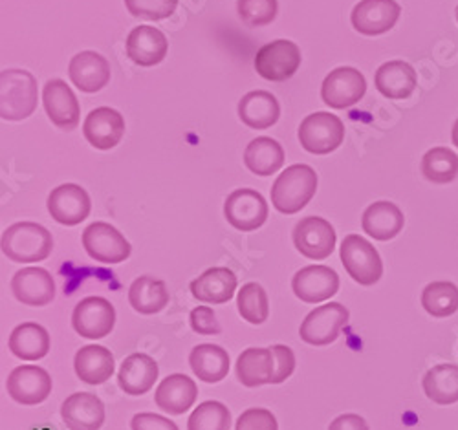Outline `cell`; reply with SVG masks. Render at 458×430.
<instances>
[{
    "label": "cell",
    "instance_id": "obj_1",
    "mask_svg": "<svg viewBox=\"0 0 458 430\" xmlns=\"http://www.w3.org/2000/svg\"><path fill=\"white\" fill-rule=\"evenodd\" d=\"M3 253L19 264H33L47 260L54 251L52 232L33 222H19L3 232L0 242Z\"/></svg>",
    "mask_w": 458,
    "mask_h": 430
},
{
    "label": "cell",
    "instance_id": "obj_2",
    "mask_svg": "<svg viewBox=\"0 0 458 430\" xmlns=\"http://www.w3.org/2000/svg\"><path fill=\"white\" fill-rule=\"evenodd\" d=\"M318 174L310 165L288 167L272 187V204L283 215H295L316 197Z\"/></svg>",
    "mask_w": 458,
    "mask_h": 430
},
{
    "label": "cell",
    "instance_id": "obj_3",
    "mask_svg": "<svg viewBox=\"0 0 458 430\" xmlns=\"http://www.w3.org/2000/svg\"><path fill=\"white\" fill-rule=\"evenodd\" d=\"M37 108V81L26 70L0 73V115L6 122H22Z\"/></svg>",
    "mask_w": 458,
    "mask_h": 430
},
{
    "label": "cell",
    "instance_id": "obj_4",
    "mask_svg": "<svg viewBox=\"0 0 458 430\" xmlns=\"http://www.w3.org/2000/svg\"><path fill=\"white\" fill-rule=\"evenodd\" d=\"M339 255L349 275L361 286H372L384 275V262H381L379 253L360 234L345 237L341 242Z\"/></svg>",
    "mask_w": 458,
    "mask_h": 430
},
{
    "label": "cell",
    "instance_id": "obj_5",
    "mask_svg": "<svg viewBox=\"0 0 458 430\" xmlns=\"http://www.w3.org/2000/svg\"><path fill=\"white\" fill-rule=\"evenodd\" d=\"M345 139V125L337 115L316 112L304 117L299 127L301 147L312 154H330Z\"/></svg>",
    "mask_w": 458,
    "mask_h": 430
},
{
    "label": "cell",
    "instance_id": "obj_6",
    "mask_svg": "<svg viewBox=\"0 0 458 430\" xmlns=\"http://www.w3.org/2000/svg\"><path fill=\"white\" fill-rule=\"evenodd\" d=\"M349 317H351L349 309L343 304L339 302L323 304L312 309L307 316V319L302 321L299 328V335L304 342L312 346L332 344L339 337L341 330L347 326Z\"/></svg>",
    "mask_w": 458,
    "mask_h": 430
},
{
    "label": "cell",
    "instance_id": "obj_7",
    "mask_svg": "<svg viewBox=\"0 0 458 430\" xmlns=\"http://www.w3.org/2000/svg\"><path fill=\"white\" fill-rule=\"evenodd\" d=\"M83 248L90 258L101 264L125 262L132 253L123 234L105 222H94L83 231Z\"/></svg>",
    "mask_w": 458,
    "mask_h": 430
},
{
    "label": "cell",
    "instance_id": "obj_8",
    "mask_svg": "<svg viewBox=\"0 0 458 430\" xmlns=\"http://www.w3.org/2000/svg\"><path fill=\"white\" fill-rule=\"evenodd\" d=\"M301 66V50L286 38L264 45L255 55V70L268 81H286Z\"/></svg>",
    "mask_w": 458,
    "mask_h": 430
},
{
    "label": "cell",
    "instance_id": "obj_9",
    "mask_svg": "<svg viewBox=\"0 0 458 430\" xmlns=\"http://www.w3.org/2000/svg\"><path fill=\"white\" fill-rule=\"evenodd\" d=\"M116 325V309L103 297H87L73 308L72 326L85 339H103Z\"/></svg>",
    "mask_w": 458,
    "mask_h": 430
},
{
    "label": "cell",
    "instance_id": "obj_10",
    "mask_svg": "<svg viewBox=\"0 0 458 430\" xmlns=\"http://www.w3.org/2000/svg\"><path fill=\"white\" fill-rule=\"evenodd\" d=\"M224 215L235 229L250 232L257 231L268 220V204L262 194L253 189H237L227 197Z\"/></svg>",
    "mask_w": 458,
    "mask_h": 430
},
{
    "label": "cell",
    "instance_id": "obj_11",
    "mask_svg": "<svg viewBox=\"0 0 458 430\" xmlns=\"http://www.w3.org/2000/svg\"><path fill=\"white\" fill-rule=\"evenodd\" d=\"M295 249L307 258L325 260L335 248V231L328 220L319 216H307L293 227Z\"/></svg>",
    "mask_w": 458,
    "mask_h": 430
},
{
    "label": "cell",
    "instance_id": "obj_12",
    "mask_svg": "<svg viewBox=\"0 0 458 430\" xmlns=\"http://www.w3.org/2000/svg\"><path fill=\"white\" fill-rule=\"evenodd\" d=\"M8 396L26 407L41 405L52 394V377L41 367H17L6 381Z\"/></svg>",
    "mask_w": 458,
    "mask_h": 430
},
{
    "label": "cell",
    "instance_id": "obj_13",
    "mask_svg": "<svg viewBox=\"0 0 458 430\" xmlns=\"http://www.w3.org/2000/svg\"><path fill=\"white\" fill-rule=\"evenodd\" d=\"M367 90V81L360 70L351 66L335 68L327 75L321 89L323 101L337 110H345L361 101Z\"/></svg>",
    "mask_w": 458,
    "mask_h": 430
},
{
    "label": "cell",
    "instance_id": "obj_14",
    "mask_svg": "<svg viewBox=\"0 0 458 430\" xmlns=\"http://www.w3.org/2000/svg\"><path fill=\"white\" fill-rule=\"evenodd\" d=\"M92 202L89 192L75 183H64L52 190L48 197V213L52 218L66 227L78 225L89 218Z\"/></svg>",
    "mask_w": 458,
    "mask_h": 430
},
{
    "label": "cell",
    "instance_id": "obj_15",
    "mask_svg": "<svg viewBox=\"0 0 458 430\" xmlns=\"http://www.w3.org/2000/svg\"><path fill=\"white\" fill-rule=\"evenodd\" d=\"M292 290L302 302L318 304L339 291V275L327 266H307L293 275Z\"/></svg>",
    "mask_w": 458,
    "mask_h": 430
},
{
    "label": "cell",
    "instance_id": "obj_16",
    "mask_svg": "<svg viewBox=\"0 0 458 430\" xmlns=\"http://www.w3.org/2000/svg\"><path fill=\"white\" fill-rule=\"evenodd\" d=\"M12 291L19 302L41 308L55 299V281L45 267H24L13 275Z\"/></svg>",
    "mask_w": 458,
    "mask_h": 430
},
{
    "label": "cell",
    "instance_id": "obj_17",
    "mask_svg": "<svg viewBox=\"0 0 458 430\" xmlns=\"http://www.w3.org/2000/svg\"><path fill=\"white\" fill-rule=\"evenodd\" d=\"M43 103L50 122L55 127L63 131H73L80 125V117H81L80 101L64 81L61 80L48 81L43 90Z\"/></svg>",
    "mask_w": 458,
    "mask_h": 430
},
{
    "label": "cell",
    "instance_id": "obj_18",
    "mask_svg": "<svg viewBox=\"0 0 458 430\" xmlns=\"http://www.w3.org/2000/svg\"><path fill=\"white\" fill-rule=\"evenodd\" d=\"M402 13L396 0H361L352 10V26L363 35H381L394 28Z\"/></svg>",
    "mask_w": 458,
    "mask_h": 430
},
{
    "label": "cell",
    "instance_id": "obj_19",
    "mask_svg": "<svg viewBox=\"0 0 458 430\" xmlns=\"http://www.w3.org/2000/svg\"><path fill=\"white\" fill-rule=\"evenodd\" d=\"M83 132L92 147L98 150H110L122 141L125 134V120L118 110L101 106L89 114Z\"/></svg>",
    "mask_w": 458,
    "mask_h": 430
},
{
    "label": "cell",
    "instance_id": "obj_20",
    "mask_svg": "<svg viewBox=\"0 0 458 430\" xmlns=\"http://www.w3.org/2000/svg\"><path fill=\"white\" fill-rule=\"evenodd\" d=\"M61 417L70 430H99L105 423V405L90 392H78L64 400Z\"/></svg>",
    "mask_w": 458,
    "mask_h": 430
},
{
    "label": "cell",
    "instance_id": "obj_21",
    "mask_svg": "<svg viewBox=\"0 0 458 430\" xmlns=\"http://www.w3.org/2000/svg\"><path fill=\"white\" fill-rule=\"evenodd\" d=\"M197 398H199L197 383L183 374L167 375L158 384L157 394H155L157 405L171 416H180L187 412L195 405Z\"/></svg>",
    "mask_w": 458,
    "mask_h": 430
},
{
    "label": "cell",
    "instance_id": "obj_22",
    "mask_svg": "<svg viewBox=\"0 0 458 430\" xmlns=\"http://www.w3.org/2000/svg\"><path fill=\"white\" fill-rule=\"evenodd\" d=\"M70 80L87 94L99 92L110 81V64L96 52H81L70 61Z\"/></svg>",
    "mask_w": 458,
    "mask_h": 430
},
{
    "label": "cell",
    "instance_id": "obj_23",
    "mask_svg": "<svg viewBox=\"0 0 458 430\" xmlns=\"http://www.w3.org/2000/svg\"><path fill=\"white\" fill-rule=\"evenodd\" d=\"M167 48L165 35L150 26L134 28L127 38V55L140 66L160 64L167 55Z\"/></svg>",
    "mask_w": 458,
    "mask_h": 430
},
{
    "label": "cell",
    "instance_id": "obj_24",
    "mask_svg": "<svg viewBox=\"0 0 458 430\" xmlns=\"http://www.w3.org/2000/svg\"><path fill=\"white\" fill-rule=\"evenodd\" d=\"M237 275L227 267H211L191 282V293L197 300L209 304H225L237 291Z\"/></svg>",
    "mask_w": 458,
    "mask_h": 430
},
{
    "label": "cell",
    "instance_id": "obj_25",
    "mask_svg": "<svg viewBox=\"0 0 458 430\" xmlns=\"http://www.w3.org/2000/svg\"><path fill=\"white\" fill-rule=\"evenodd\" d=\"M158 374V363L150 356L132 354L123 361L118 372V384L129 396H143L155 386Z\"/></svg>",
    "mask_w": 458,
    "mask_h": 430
},
{
    "label": "cell",
    "instance_id": "obj_26",
    "mask_svg": "<svg viewBox=\"0 0 458 430\" xmlns=\"http://www.w3.org/2000/svg\"><path fill=\"white\" fill-rule=\"evenodd\" d=\"M239 117L250 129L266 131L279 122L281 106L276 96H272L270 92L255 90L241 99Z\"/></svg>",
    "mask_w": 458,
    "mask_h": 430
},
{
    "label": "cell",
    "instance_id": "obj_27",
    "mask_svg": "<svg viewBox=\"0 0 458 430\" xmlns=\"http://www.w3.org/2000/svg\"><path fill=\"white\" fill-rule=\"evenodd\" d=\"M405 218L398 206L393 202H374L363 213V231L374 240H393L403 229Z\"/></svg>",
    "mask_w": 458,
    "mask_h": 430
},
{
    "label": "cell",
    "instance_id": "obj_28",
    "mask_svg": "<svg viewBox=\"0 0 458 430\" xmlns=\"http://www.w3.org/2000/svg\"><path fill=\"white\" fill-rule=\"evenodd\" d=\"M114 356L105 346L89 344L83 346L73 359V368L78 377L87 384H103L114 374Z\"/></svg>",
    "mask_w": 458,
    "mask_h": 430
},
{
    "label": "cell",
    "instance_id": "obj_29",
    "mask_svg": "<svg viewBox=\"0 0 458 430\" xmlns=\"http://www.w3.org/2000/svg\"><path fill=\"white\" fill-rule=\"evenodd\" d=\"M376 89L389 99H405L416 89V72L405 61H389L376 72Z\"/></svg>",
    "mask_w": 458,
    "mask_h": 430
},
{
    "label": "cell",
    "instance_id": "obj_30",
    "mask_svg": "<svg viewBox=\"0 0 458 430\" xmlns=\"http://www.w3.org/2000/svg\"><path fill=\"white\" fill-rule=\"evenodd\" d=\"M10 351L22 361H39L48 356V330L37 323H22L10 335Z\"/></svg>",
    "mask_w": 458,
    "mask_h": 430
},
{
    "label": "cell",
    "instance_id": "obj_31",
    "mask_svg": "<svg viewBox=\"0 0 458 430\" xmlns=\"http://www.w3.org/2000/svg\"><path fill=\"white\" fill-rule=\"evenodd\" d=\"M237 377L248 388L270 384L274 379V354L270 348H248L237 359Z\"/></svg>",
    "mask_w": 458,
    "mask_h": 430
},
{
    "label": "cell",
    "instance_id": "obj_32",
    "mask_svg": "<svg viewBox=\"0 0 458 430\" xmlns=\"http://www.w3.org/2000/svg\"><path fill=\"white\" fill-rule=\"evenodd\" d=\"M189 365L200 381L215 384L227 375L229 356L222 346L199 344L189 354Z\"/></svg>",
    "mask_w": 458,
    "mask_h": 430
},
{
    "label": "cell",
    "instance_id": "obj_33",
    "mask_svg": "<svg viewBox=\"0 0 458 430\" xmlns=\"http://www.w3.org/2000/svg\"><path fill=\"white\" fill-rule=\"evenodd\" d=\"M169 290L162 279L143 275L129 290V302L141 316H155L169 304Z\"/></svg>",
    "mask_w": 458,
    "mask_h": 430
},
{
    "label": "cell",
    "instance_id": "obj_34",
    "mask_svg": "<svg viewBox=\"0 0 458 430\" xmlns=\"http://www.w3.org/2000/svg\"><path fill=\"white\" fill-rule=\"evenodd\" d=\"M244 164L257 176H272L284 164V150L272 138H257L246 147Z\"/></svg>",
    "mask_w": 458,
    "mask_h": 430
},
{
    "label": "cell",
    "instance_id": "obj_35",
    "mask_svg": "<svg viewBox=\"0 0 458 430\" xmlns=\"http://www.w3.org/2000/svg\"><path fill=\"white\" fill-rule=\"evenodd\" d=\"M426 396L438 405H453L458 401V367L438 365L424 377Z\"/></svg>",
    "mask_w": 458,
    "mask_h": 430
},
{
    "label": "cell",
    "instance_id": "obj_36",
    "mask_svg": "<svg viewBox=\"0 0 458 430\" xmlns=\"http://www.w3.org/2000/svg\"><path fill=\"white\" fill-rule=\"evenodd\" d=\"M237 308L241 317L250 325H264L270 317V302L264 288L257 282H248L237 295Z\"/></svg>",
    "mask_w": 458,
    "mask_h": 430
},
{
    "label": "cell",
    "instance_id": "obj_37",
    "mask_svg": "<svg viewBox=\"0 0 458 430\" xmlns=\"http://www.w3.org/2000/svg\"><path fill=\"white\" fill-rule=\"evenodd\" d=\"M422 173L433 183H451L458 176V156L447 147H435L424 156Z\"/></svg>",
    "mask_w": 458,
    "mask_h": 430
},
{
    "label": "cell",
    "instance_id": "obj_38",
    "mask_svg": "<svg viewBox=\"0 0 458 430\" xmlns=\"http://www.w3.org/2000/svg\"><path fill=\"white\" fill-rule=\"evenodd\" d=\"M422 306L437 319L449 317L458 309V288L453 282H431L422 293Z\"/></svg>",
    "mask_w": 458,
    "mask_h": 430
},
{
    "label": "cell",
    "instance_id": "obj_39",
    "mask_svg": "<svg viewBox=\"0 0 458 430\" xmlns=\"http://www.w3.org/2000/svg\"><path fill=\"white\" fill-rule=\"evenodd\" d=\"M232 412L220 401H204L189 416L187 430H229Z\"/></svg>",
    "mask_w": 458,
    "mask_h": 430
},
{
    "label": "cell",
    "instance_id": "obj_40",
    "mask_svg": "<svg viewBox=\"0 0 458 430\" xmlns=\"http://www.w3.org/2000/svg\"><path fill=\"white\" fill-rule=\"evenodd\" d=\"M239 15L251 28L266 26L277 15V0H239Z\"/></svg>",
    "mask_w": 458,
    "mask_h": 430
},
{
    "label": "cell",
    "instance_id": "obj_41",
    "mask_svg": "<svg viewBox=\"0 0 458 430\" xmlns=\"http://www.w3.org/2000/svg\"><path fill=\"white\" fill-rule=\"evenodd\" d=\"M125 6L132 17L164 21L174 13L178 0H125Z\"/></svg>",
    "mask_w": 458,
    "mask_h": 430
},
{
    "label": "cell",
    "instance_id": "obj_42",
    "mask_svg": "<svg viewBox=\"0 0 458 430\" xmlns=\"http://www.w3.org/2000/svg\"><path fill=\"white\" fill-rule=\"evenodd\" d=\"M235 430H279V425L270 410L248 409L237 419Z\"/></svg>",
    "mask_w": 458,
    "mask_h": 430
},
{
    "label": "cell",
    "instance_id": "obj_43",
    "mask_svg": "<svg viewBox=\"0 0 458 430\" xmlns=\"http://www.w3.org/2000/svg\"><path fill=\"white\" fill-rule=\"evenodd\" d=\"M274 354V379L272 384L284 383L295 370V354L293 350L284 344H276L270 348Z\"/></svg>",
    "mask_w": 458,
    "mask_h": 430
},
{
    "label": "cell",
    "instance_id": "obj_44",
    "mask_svg": "<svg viewBox=\"0 0 458 430\" xmlns=\"http://www.w3.org/2000/svg\"><path fill=\"white\" fill-rule=\"evenodd\" d=\"M189 323H191L193 332H197L200 335H216L222 330L213 308H208V306H199L191 311Z\"/></svg>",
    "mask_w": 458,
    "mask_h": 430
},
{
    "label": "cell",
    "instance_id": "obj_45",
    "mask_svg": "<svg viewBox=\"0 0 458 430\" xmlns=\"http://www.w3.org/2000/svg\"><path fill=\"white\" fill-rule=\"evenodd\" d=\"M132 430H180L174 421H171L165 416L152 414V412H141L136 414L131 421Z\"/></svg>",
    "mask_w": 458,
    "mask_h": 430
},
{
    "label": "cell",
    "instance_id": "obj_46",
    "mask_svg": "<svg viewBox=\"0 0 458 430\" xmlns=\"http://www.w3.org/2000/svg\"><path fill=\"white\" fill-rule=\"evenodd\" d=\"M328 430H369V425L358 414H343L330 423Z\"/></svg>",
    "mask_w": 458,
    "mask_h": 430
},
{
    "label": "cell",
    "instance_id": "obj_47",
    "mask_svg": "<svg viewBox=\"0 0 458 430\" xmlns=\"http://www.w3.org/2000/svg\"><path fill=\"white\" fill-rule=\"evenodd\" d=\"M453 143H454V147H458V120H456V123L453 127Z\"/></svg>",
    "mask_w": 458,
    "mask_h": 430
},
{
    "label": "cell",
    "instance_id": "obj_48",
    "mask_svg": "<svg viewBox=\"0 0 458 430\" xmlns=\"http://www.w3.org/2000/svg\"><path fill=\"white\" fill-rule=\"evenodd\" d=\"M456 21H458V6H456Z\"/></svg>",
    "mask_w": 458,
    "mask_h": 430
}]
</instances>
